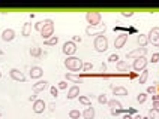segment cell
I'll use <instances>...</instances> for the list:
<instances>
[{"label": "cell", "instance_id": "26", "mask_svg": "<svg viewBox=\"0 0 159 119\" xmlns=\"http://www.w3.org/2000/svg\"><path fill=\"white\" fill-rule=\"evenodd\" d=\"M147 77H149V72L147 70H143L141 72V76H140V85H144L146 84V80H147Z\"/></svg>", "mask_w": 159, "mask_h": 119}, {"label": "cell", "instance_id": "11", "mask_svg": "<svg viewBox=\"0 0 159 119\" xmlns=\"http://www.w3.org/2000/svg\"><path fill=\"white\" fill-rule=\"evenodd\" d=\"M45 107H47V103L44 101V100H36V101H33V112L35 113H44V110H45Z\"/></svg>", "mask_w": 159, "mask_h": 119}, {"label": "cell", "instance_id": "2", "mask_svg": "<svg viewBox=\"0 0 159 119\" xmlns=\"http://www.w3.org/2000/svg\"><path fill=\"white\" fill-rule=\"evenodd\" d=\"M93 46H95V51L96 52H107L108 51V39L105 36H96L95 37V42H93Z\"/></svg>", "mask_w": 159, "mask_h": 119}, {"label": "cell", "instance_id": "22", "mask_svg": "<svg viewBox=\"0 0 159 119\" xmlns=\"http://www.w3.org/2000/svg\"><path fill=\"white\" fill-rule=\"evenodd\" d=\"M108 106L111 107V110L113 109H122V103L119 101V100H108Z\"/></svg>", "mask_w": 159, "mask_h": 119}, {"label": "cell", "instance_id": "9", "mask_svg": "<svg viewBox=\"0 0 159 119\" xmlns=\"http://www.w3.org/2000/svg\"><path fill=\"white\" fill-rule=\"evenodd\" d=\"M9 76L12 80H17V82H26V76H24V73L23 72H20L18 68H12L11 72H9Z\"/></svg>", "mask_w": 159, "mask_h": 119}, {"label": "cell", "instance_id": "23", "mask_svg": "<svg viewBox=\"0 0 159 119\" xmlns=\"http://www.w3.org/2000/svg\"><path fill=\"white\" fill-rule=\"evenodd\" d=\"M57 42H59V37H57V36H53V37H50L48 40H44V43L47 46H54V45H57Z\"/></svg>", "mask_w": 159, "mask_h": 119}, {"label": "cell", "instance_id": "14", "mask_svg": "<svg viewBox=\"0 0 159 119\" xmlns=\"http://www.w3.org/2000/svg\"><path fill=\"white\" fill-rule=\"evenodd\" d=\"M47 88H48V82L47 80H39V82L33 84V92L39 94V92H42V91H45Z\"/></svg>", "mask_w": 159, "mask_h": 119}, {"label": "cell", "instance_id": "28", "mask_svg": "<svg viewBox=\"0 0 159 119\" xmlns=\"http://www.w3.org/2000/svg\"><path fill=\"white\" fill-rule=\"evenodd\" d=\"M98 101L99 104H108V97L105 94H101V95H98Z\"/></svg>", "mask_w": 159, "mask_h": 119}, {"label": "cell", "instance_id": "25", "mask_svg": "<svg viewBox=\"0 0 159 119\" xmlns=\"http://www.w3.org/2000/svg\"><path fill=\"white\" fill-rule=\"evenodd\" d=\"M78 100H80V103H81V104H84L86 107L92 106V103H90V98H89V97H86V95H80Z\"/></svg>", "mask_w": 159, "mask_h": 119}, {"label": "cell", "instance_id": "43", "mask_svg": "<svg viewBox=\"0 0 159 119\" xmlns=\"http://www.w3.org/2000/svg\"><path fill=\"white\" fill-rule=\"evenodd\" d=\"M123 119H134L132 116H131V115H128V113H126V115H125L123 116Z\"/></svg>", "mask_w": 159, "mask_h": 119}, {"label": "cell", "instance_id": "7", "mask_svg": "<svg viewBox=\"0 0 159 119\" xmlns=\"http://www.w3.org/2000/svg\"><path fill=\"white\" fill-rule=\"evenodd\" d=\"M146 54H147V49H146V48H137V49H134V51L129 52V54L126 55V58H129V60H138V58L146 57Z\"/></svg>", "mask_w": 159, "mask_h": 119}, {"label": "cell", "instance_id": "24", "mask_svg": "<svg viewBox=\"0 0 159 119\" xmlns=\"http://www.w3.org/2000/svg\"><path fill=\"white\" fill-rule=\"evenodd\" d=\"M30 55H32V57H36V58H38V57H41V55H42V51H41V48H38V46H33V48L30 49Z\"/></svg>", "mask_w": 159, "mask_h": 119}, {"label": "cell", "instance_id": "27", "mask_svg": "<svg viewBox=\"0 0 159 119\" xmlns=\"http://www.w3.org/2000/svg\"><path fill=\"white\" fill-rule=\"evenodd\" d=\"M146 100H147V94L146 92H140L138 95H137V101L140 103V104L146 103Z\"/></svg>", "mask_w": 159, "mask_h": 119}, {"label": "cell", "instance_id": "41", "mask_svg": "<svg viewBox=\"0 0 159 119\" xmlns=\"http://www.w3.org/2000/svg\"><path fill=\"white\" fill-rule=\"evenodd\" d=\"M72 42H74V43H77V42H81V37H80V36H75Z\"/></svg>", "mask_w": 159, "mask_h": 119}, {"label": "cell", "instance_id": "21", "mask_svg": "<svg viewBox=\"0 0 159 119\" xmlns=\"http://www.w3.org/2000/svg\"><path fill=\"white\" fill-rule=\"evenodd\" d=\"M65 77H66L68 80L74 82V84H80V82H81V76H75V75H72V73H66Z\"/></svg>", "mask_w": 159, "mask_h": 119}, {"label": "cell", "instance_id": "18", "mask_svg": "<svg viewBox=\"0 0 159 119\" xmlns=\"http://www.w3.org/2000/svg\"><path fill=\"white\" fill-rule=\"evenodd\" d=\"M116 67H117V70H119V72H129L131 66H129L126 61H120V60H119V63L116 64Z\"/></svg>", "mask_w": 159, "mask_h": 119}, {"label": "cell", "instance_id": "10", "mask_svg": "<svg viewBox=\"0 0 159 119\" xmlns=\"http://www.w3.org/2000/svg\"><path fill=\"white\" fill-rule=\"evenodd\" d=\"M14 39H15V31H14L12 28L3 30V33H2V40H3V42H12Z\"/></svg>", "mask_w": 159, "mask_h": 119}, {"label": "cell", "instance_id": "40", "mask_svg": "<svg viewBox=\"0 0 159 119\" xmlns=\"http://www.w3.org/2000/svg\"><path fill=\"white\" fill-rule=\"evenodd\" d=\"M152 98H153V101H159V94H155V95H152Z\"/></svg>", "mask_w": 159, "mask_h": 119}, {"label": "cell", "instance_id": "35", "mask_svg": "<svg viewBox=\"0 0 159 119\" xmlns=\"http://www.w3.org/2000/svg\"><path fill=\"white\" fill-rule=\"evenodd\" d=\"M50 92H51V95H53V97H57V95H59V88L51 86V88H50Z\"/></svg>", "mask_w": 159, "mask_h": 119}, {"label": "cell", "instance_id": "6", "mask_svg": "<svg viewBox=\"0 0 159 119\" xmlns=\"http://www.w3.org/2000/svg\"><path fill=\"white\" fill-rule=\"evenodd\" d=\"M147 39H149V43L152 45H158L159 43V27H152L149 34H147Z\"/></svg>", "mask_w": 159, "mask_h": 119}, {"label": "cell", "instance_id": "39", "mask_svg": "<svg viewBox=\"0 0 159 119\" xmlns=\"http://www.w3.org/2000/svg\"><path fill=\"white\" fill-rule=\"evenodd\" d=\"M66 88H68V82H65V80L59 82V89H66Z\"/></svg>", "mask_w": 159, "mask_h": 119}, {"label": "cell", "instance_id": "44", "mask_svg": "<svg viewBox=\"0 0 159 119\" xmlns=\"http://www.w3.org/2000/svg\"><path fill=\"white\" fill-rule=\"evenodd\" d=\"M134 119H143V116H141V115H135V116H134Z\"/></svg>", "mask_w": 159, "mask_h": 119}, {"label": "cell", "instance_id": "5", "mask_svg": "<svg viewBox=\"0 0 159 119\" xmlns=\"http://www.w3.org/2000/svg\"><path fill=\"white\" fill-rule=\"evenodd\" d=\"M62 52L66 55V57H74V54L77 52V45L72 42V40H68V42L63 43Z\"/></svg>", "mask_w": 159, "mask_h": 119}, {"label": "cell", "instance_id": "36", "mask_svg": "<svg viewBox=\"0 0 159 119\" xmlns=\"http://www.w3.org/2000/svg\"><path fill=\"white\" fill-rule=\"evenodd\" d=\"M122 17H125V18L134 17V12L132 10H123V12H122Z\"/></svg>", "mask_w": 159, "mask_h": 119}, {"label": "cell", "instance_id": "32", "mask_svg": "<svg viewBox=\"0 0 159 119\" xmlns=\"http://www.w3.org/2000/svg\"><path fill=\"white\" fill-rule=\"evenodd\" d=\"M108 61H110V63H116V64H117V63H119V55H117V54H111V55L108 57Z\"/></svg>", "mask_w": 159, "mask_h": 119}, {"label": "cell", "instance_id": "8", "mask_svg": "<svg viewBox=\"0 0 159 119\" xmlns=\"http://www.w3.org/2000/svg\"><path fill=\"white\" fill-rule=\"evenodd\" d=\"M146 67H147V60H146V57L138 58V60H134L132 68L135 70V72H143V70H146Z\"/></svg>", "mask_w": 159, "mask_h": 119}, {"label": "cell", "instance_id": "31", "mask_svg": "<svg viewBox=\"0 0 159 119\" xmlns=\"http://www.w3.org/2000/svg\"><path fill=\"white\" fill-rule=\"evenodd\" d=\"M44 26H45V21H38V23L35 24V30H36V31H39V33H41V30L44 28Z\"/></svg>", "mask_w": 159, "mask_h": 119}, {"label": "cell", "instance_id": "45", "mask_svg": "<svg viewBox=\"0 0 159 119\" xmlns=\"http://www.w3.org/2000/svg\"><path fill=\"white\" fill-rule=\"evenodd\" d=\"M0 55H3V51H2V49H0Z\"/></svg>", "mask_w": 159, "mask_h": 119}, {"label": "cell", "instance_id": "3", "mask_svg": "<svg viewBox=\"0 0 159 119\" xmlns=\"http://www.w3.org/2000/svg\"><path fill=\"white\" fill-rule=\"evenodd\" d=\"M54 34V23L53 19H45V26L44 28L41 30V36L44 40H48L50 37H53Z\"/></svg>", "mask_w": 159, "mask_h": 119}, {"label": "cell", "instance_id": "47", "mask_svg": "<svg viewBox=\"0 0 159 119\" xmlns=\"http://www.w3.org/2000/svg\"><path fill=\"white\" fill-rule=\"evenodd\" d=\"M0 77H2V72H0Z\"/></svg>", "mask_w": 159, "mask_h": 119}, {"label": "cell", "instance_id": "4", "mask_svg": "<svg viewBox=\"0 0 159 119\" xmlns=\"http://www.w3.org/2000/svg\"><path fill=\"white\" fill-rule=\"evenodd\" d=\"M101 19H102V15L99 12H87L86 14V21H87L89 27H96L101 24Z\"/></svg>", "mask_w": 159, "mask_h": 119}, {"label": "cell", "instance_id": "12", "mask_svg": "<svg viewBox=\"0 0 159 119\" xmlns=\"http://www.w3.org/2000/svg\"><path fill=\"white\" fill-rule=\"evenodd\" d=\"M126 42H128V34H120V36H117V37H116L114 48L116 49H122Z\"/></svg>", "mask_w": 159, "mask_h": 119}, {"label": "cell", "instance_id": "33", "mask_svg": "<svg viewBox=\"0 0 159 119\" xmlns=\"http://www.w3.org/2000/svg\"><path fill=\"white\" fill-rule=\"evenodd\" d=\"M93 68V64L92 63H84L83 64V72H90Z\"/></svg>", "mask_w": 159, "mask_h": 119}, {"label": "cell", "instance_id": "38", "mask_svg": "<svg viewBox=\"0 0 159 119\" xmlns=\"http://www.w3.org/2000/svg\"><path fill=\"white\" fill-rule=\"evenodd\" d=\"M158 61H159V52H155L152 55V63H158Z\"/></svg>", "mask_w": 159, "mask_h": 119}, {"label": "cell", "instance_id": "37", "mask_svg": "<svg viewBox=\"0 0 159 119\" xmlns=\"http://www.w3.org/2000/svg\"><path fill=\"white\" fill-rule=\"evenodd\" d=\"M152 110L155 113H159V101H153V106H152Z\"/></svg>", "mask_w": 159, "mask_h": 119}, {"label": "cell", "instance_id": "1", "mask_svg": "<svg viewBox=\"0 0 159 119\" xmlns=\"http://www.w3.org/2000/svg\"><path fill=\"white\" fill-rule=\"evenodd\" d=\"M63 64L69 72H80V70H83V64L84 63H83V60H80L78 57L74 55V57H66Z\"/></svg>", "mask_w": 159, "mask_h": 119}, {"label": "cell", "instance_id": "30", "mask_svg": "<svg viewBox=\"0 0 159 119\" xmlns=\"http://www.w3.org/2000/svg\"><path fill=\"white\" fill-rule=\"evenodd\" d=\"M123 113H126V110H125L123 107H122V109H113V110H111V115H113V116H119V115H123Z\"/></svg>", "mask_w": 159, "mask_h": 119}, {"label": "cell", "instance_id": "16", "mask_svg": "<svg viewBox=\"0 0 159 119\" xmlns=\"http://www.w3.org/2000/svg\"><path fill=\"white\" fill-rule=\"evenodd\" d=\"M81 116L84 119H93L95 118V107L93 106H89V107H86L84 109V112L81 113Z\"/></svg>", "mask_w": 159, "mask_h": 119}, {"label": "cell", "instance_id": "17", "mask_svg": "<svg viewBox=\"0 0 159 119\" xmlns=\"http://www.w3.org/2000/svg\"><path fill=\"white\" fill-rule=\"evenodd\" d=\"M137 42L140 45V48H146L149 45V39H147V34H140L137 37Z\"/></svg>", "mask_w": 159, "mask_h": 119}, {"label": "cell", "instance_id": "20", "mask_svg": "<svg viewBox=\"0 0 159 119\" xmlns=\"http://www.w3.org/2000/svg\"><path fill=\"white\" fill-rule=\"evenodd\" d=\"M30 31H32V24H30V23H26V24L23 26V28H21V34H23L24 37H27V36H30Z\"/></svg>", "mask_w": 159, "mask_h": 119}, {"label": "cell", "instance_id": "29", "mask_svg": "<svg viewBox=\"0 0 159 119\" xmlns=\"http://www.w3.org/2000/svg\"><path fill=\"white\" fill-rule=\"evenodd\" d=\"M80 116H81L80 110H75V109H72V110L69 112V118H71V119H80Z\"/></svg>", "mask_w": 159, "mask_h": 119}, {"label": "cell", "instance_id": "42", "mask_svg": "<svg viewBox=\"0 0 159 119\" xmlns=\"http://www.w3.org/2000/svg\"><path fill=\"white\" fill-rule=\"evenodd\" d=\"M29 100H30V101H36V95H30Z\"/></svg>", "mask_w": 159, "mask_h": 119}, {"label": "cell", "instance_id": "34", "mask_svg": "<svg viewBox=\"0 0 159 119\" xmlns=\"http://www.w3.org/2000/svg\"><path fill=\"white\" fill-rule=\"evenodd\" d=\"M146 94H147V95H149V94H152V95L158 94L156 92V86H149V88H147V91H146Z\"/></svg>", "mask_w": 159, "mask_h": 119}, {"label": "cell", "instance_id": "46", "mask_svg": "<svg viewBox=\"0 0 159 119\" xmlns=\"http://www.w3.org/2000/svg\"><path fill=\"white\" fill-rule=\"evenodd\" d=\"M156 48H158V49H159V43H158V45H156Z\"/></svg>", "mask_w": 159, "mask_h": 119}, {"label": "cell", "instance_id": "15", "mask_svg": "<svg viewBox=\"0 0 159 119\" xmlns=\"http://www.w3.org/2000/svg\"><path fill=\"white\" fill-rule=\"evenodd\" d=\"M68 100H74V98H78L80 97V86L72 85L69 89H68Z\"/></svg>", "mask_w": 159, "mask_h": 119}, {"label": "cell", "instance_id": "13", "mask_svg": "<svg viewBox=\"0 0 159 119\" xmlns=\"http://www.w3.org/2000/svg\"><path fill=\"white\" fill-rule=\"evenodd\" d=\"M42 76H44V70H42V67L33 66V67L30 68V77H32V79H41Z\"/></svg>", "mask_w": 159, "mask_h": 119}, {"label": "cell", "instance_id": "19", "mask_svg": "<svg viewBox=\"0 0 159 119\" xmlns=\"http://www.w3.org/2000/svg\"><path fill=\"white\" fill-rule=\"evenodd\" d=\"M113 94L114 95H128V89L123 86H114L113 88Z\"/></svg>", "mask_w": 159, "mask_h": 119}]
</instances>
